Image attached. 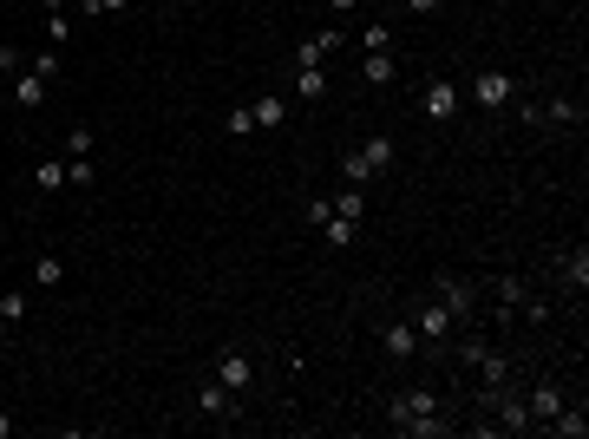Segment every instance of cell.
Wrapping results in <instances>:
<instances>
[{"label": "cell", "mask_w": 589, "mask_h": 439, "mask_svg": "<svg viewBox=\"0 0 589 439\" xmlns=\"http://www.w3.org/2000/svg\"><path fill=\"white\" fill-rule=\"evenodd\" d=\"M386 420H393V433H419V439H445V433H452V420H439V394L432 387L393 394L386 400Z\"/></svg>", "instance_id": "obj_1"}, {"label": "cell", "mask_w": 589, "mask_h": 439, "mask_svg": "<svg viewBox=\"0 0 589 439\" xmlns=\"http://www.w3.org/2000/svg\"><path fill=\"white\" fill-rule=\"evenodd\" d=\"M380 171H393V138H386V131H374L360 151L341 157V184H367V177H380Z\"/></svg>", "instance_id": "obj_2"}, {"label": "cell", "mask_w": 589, "mask_h": 439, "mask_svg": "<svg viewBox=\"0 0 589 439\" xmlns=\"http://www.w3.org/2000/svg\"><path fill=\"white\" fill-rule=\"evenodd\" d=\"M459 367H479V374H485V387H511V361H504L491 341H479V335H465V341H459Z\"/></svg>", "instance_id": "obj_3"}, {"label": "cell", "mask_w": 589, "mask_h": 439, "mask_svg": "<svg viewBox=\"0 0 589 439\" xmlns=\"http://www.w3.org/2000/svg\"><path fill=\"white\" fill-rule=\"evenodd\" d=\"M432 295L445 301V309H452V321H459V328H471V321H479V301H485V289L471 282V276H439V289H432Z\"/></svg>", "instance_id": "obj_4"}, {"label": "cell", "mask_w": 589, "mask_h": 439, "mask_svg": "<svg viewBox=\"0 0 589 439\" xmlns=\"http://www.w3.org/2000/svg\"><path fill=\"white\" fill-rule=\"evenodd\" d=\"M406 321L419 328V341H426V348H445V341L459 335V321H452V309H445L439 295H432V301H419V315H406Z\"/></svg>", "instance_id": "obj_5"}, {"label": "cell", "mask_w": 589, "mask_h": 439, "mask_svg": "<svg viewBox=\"0 0 589 439\" xmlns=\"http://www.w3.org/2000/svg\"><path fill=\"white\" fill-rule=\"evenodd\" d=\"M459 105H465V92H459V79H426V92H419V112H426L432 125H445V119H459Z\"/></svg>", "instance_id": "obj_6"}, {"label": "cell", "mask_w": 589, "mask_h": 439, "mask_svg": "<svg viewBox=\"0 0 589 439\" xmlns=\"http://www.w3.org/2000/svg\"><path fill=\"white\" fill-rule=\"evenodd\" d=\"M196 414H204V420H223V426H230V420H242V394H230V387H223V380L210 374L204 387H196Z\"/></svg>", "instance_id": "obj_7"}, {"label": "cell", "mask_w": 589, "mask_h": 439, "mask_svg": "<svg viewBox=\"0 0 589 439\" xmlns=\"http://www.w3.org/2000/svg\"><path fill=\"white\" fill-rule=\"evenodd\" d=\"M518 99V79L511 72H479V79H471V105H485V112H504V105H511Z\"/></svg>", "instance_id": "obj_8"}, {"label": "cell", "mask_w": 589, "mask_h": 439, "mask_svg": "<svg viewBox=\"0 0 589 439\" xmlns=\"http://www.w3.org/2000/svg\"><path fill=\"white\" fill-rule=\"evenodd\" d=\"M556 282H564V295L583 309V289H589V250L576 243V250H556Z\"/></svg>", "instance_id": "obj_9"}, {"label": "cell", "mask_w": 589, "mask_h": 439, "mask_svg": "<svg viewBox=\"0 0 589 439\" xmlns=\"http://www.w3.org/2000/svg\"><path fill=\"white\" fill-rule=\"evenodd\" d=\"M210 374H216L230 394H249V380H256V367H249V354H242V348H223L216 361H210Z\"/></svg>", "instance_id": "obj_10"}, {"label": "cell", "mask_w": 589, "mask_h": 439, "mask_svg": "<svg viewBox=\"0 0 589 439\" xmlns=\"http://www.w3.org/2000/svg\"><path fill=\"white\" fill-rule=\"evenodd\" d=\"M524 406H530V426H550L570 400H564V387H556V380H537V387L524 394Z\"/></svg>", "instance_id": "obj_11"}, {"label": "cell", "mask_w": 589, "mask_h": 439, "mask_svg": "<svg viewBox=\"0 0 589 439\" xmlns=\"http://www.w3.org/2000/svg\"><path fill=\"white\" fill-rule=\"evenodd\" d=\"M380 348H386V361H413V354H419V328L400 315V321H386L380 328Z\"/></svg>", "instance_id": "obj_12"}, {"label": "cell", "mask_w": 589, "mask_h": 439, "mask_svg": "<svg viewBox=\"0 0 589 439\" xmlns=\"http://www.w3.org/2000/svg\"><path fill=\"white\" fill-rule=\"evenodd\" d=\"M295 99L301 105H321L328 99V72L321 66H295Z\"/></svg>", "instance_id": "obj_13"}, {"label": "cell", "mask_w": 589, "mask_h": 439, "mask_svg": "<svg viewBox=\"0 0 589 439\" xmlns=\"http://www.w3.org/2000/svg\"><path fill=\"white\" fill-rule=\"evenodd\" d=\"M334 216H354V224H367V184H341V197H328Z\"/></svg>", "instance_id": "obj_14"}, {"label": "cell", "mask_w": 589, "mask_h": 439, "mask_svg": "<svg viewBox=\"0 0 589 439\" xmlns=\"http://www.w3.org/2000/svg\"><path fill=\"white\" fill-rule=\"evenodd\" d=\"M360 72H367V86H393V79H400V60H393V52H367Z\"/></svg>", "instance_id": "obj_15"}, {"label": "cell", "mask_w": 589, "mask_h": 439, "mask_svg": "<svg viewBox=\"0 0 589 439\" xmlns=\"http://www.w3.org/2000/svg\"><path fill=\"white\" fill-rule=\"evenodd\" d=\"M46 86H52V79H40L33 66L14 72V105H40V99H46Z\"/></svg>", "instance_id": "obj_16"}, {"label": "cell", "mask_w": 589, "mask_h": 439, "mask_svg": "<svg viewBox=\"0 0 589 439\" xmlns=\"http://www.w3.org/2000/svg\"><path fill=\"white\" fill-rule=\"evenodd\" d=\"M321 236H328V250H354L360 224H354V216H328V224H321Z\"/></svg>", "instance_id": "obj_17"}, {"label": "cell", "mask_w": 589, "mask_h": 439, "mask_svg": "<svg viewBox=\"0 0 589 439\" xmlns=\"http://www.w3.org/2000/svg\"><path fill=\"white\" fill-rule=\"evenodd\" d=\"M249 112H256V125H262V131H282V125H289V99H256Z\"/></svg>", "instance_id": "obj_18"}, {"label": "cell", "mask_w": 589, "mask_h": 439, "mask_svg": "<svg viewBox=\"0 0 589 439\" xmlns=\"http://www.w3.org/2000/svg\"><path fill=\"white\" fill-rule=\"evenodd\" d=\"M537 112H544V125H583V105L576 99H544Z\"/></svg>", "instance_id": "obj_19"}, {"label": "cell", "mask_w": 589, "mask_h": 439, "mask_svg": "<svg viewBox=\"0 0 589 439\" xmlns=\"http://www.w3.org/2000/svg\"><path fill=\"white\" fill-rule=\"evenodd\" d=\"M550 433H556V439H583V433H589V420H583V406H564V414L550 420Z\"/></svg>", "instance_id": "obj_20"}, {"label": "cell", "mask_w": 589, "mask_h": 439, "mask_svg": "<svg viewBox=\"0 0 589 439\" xmlns=\"http://www.w3.org/2000/svg\"><path fill=\"white\" fill-rule=\"evenodd\" d=\"M33 282H40V289H60V282H66V262H60V256H40V262H33Z\"/></svg>", "instance_id": "obj_21"}, {"label": "cell", "mask_w": 589, "mask_h": 439, "mask_svg": "<svg viewBox=\"0 0 589 439\" xmlns=\"http://www.w3.org/2000/svg\"><path fill=\"white\" fill-rule=\"evenodd\" d=\"M33 184L40 190H66V157H46L40 171H33Z\"/></svg>", "instance_id": "obj_22"}, {"label": "cell", "mask_w": 589, "mask_h": 439, "mask_svg": "<svg viewBox=\"0 0 589 439\" xmlns=\"http://www.w3.org/2000/svg\"><path fill=\"white\" fill-rule=\"evenodd\" d=\"M393 46V26L386 20H367V33H360V52H386Z\"/></svg>", "instance_id": "obj_23"}, {"label": "cell", "mask_w": 589, "mask_h": 439, "mask_svg": "<svg viewBox=\"0 0 589 439\" xmlns=\"http://www.w3.org/2000/svg\"><path fill=\"white\" fill-rule=\"evenodd\" d=\"M223 131H230V138H249V131H256V112H249V105H230V119H223Z\"/></svg>", "instance_id": "obj_24"}, {"label": "cell", "mask_w": 589, "mask_h": 439, "mask_svg": "<svg viewBox=\"0 0 589 439\" xmlns=\"http://www.w3.org/2000/svg\"><path fill=\"white\" fill-rule=\"evenodd\" d=\"M66 157H92V125H72L66 131Z\"/></svg>", "instance_id": "obj_25"}, {"label": "cell", "mask_w": 589, "mask_h": 439, "mask_svg": "<svg viewBox=\"0 0 589 439\" xmlns=\"http://www.w3.org/2000/svg\"><path fill=\"white\" fill-rule=\"evenodd\" d=\"M92 177H99V171H92V157H66V184H72V190H86Z\"/></svg>", "instance_id": "obj_26"}, {"label": "cell", "mask_w": 589, "mask_h": 439, "mask_svg": "<svg viewBox=\"0 0 589 439\" xmlns=\"http://www.w3.org/2000/svg\"><path fill=\"white\" fill-rule=\"evenodd\" d=\"M26 66H33L40 79H60V46H46V52H33V60H26Z\"/></svg>", "instance_id": "obj_27"}, {"label": "cell", "mask_w": 589, "mask_h": 439, "mask_svg": "<svg viewBox=\"0 0 589 439\" xmlns=\"http://www.w3.org/2000/svg\"><path fill=\"white\" fill-rule=\"evenodd\" d=\"M46 33H52V46H66V40H72V14H66V7L46 14Z\"/></svg>", "instance_id": "obj_28"}, {"label": "cell", "mask_w": 589, "mask_h": 439, "mask_svg": "<svg viewBox=\"0 0 589 439\" xmlns=\"http://www.w3.org/2000/svg\"><path fill=\"white\" fill-rule=\"evenodd\" d=\"M131 0H79V14H92V20H105V14H125Z\"/></svg>", "instance_id": "obj_29"}, {"label": "cell", "mask_w": 589, "mask_h": 439, "mask_svg": "<svg viewBox=\"0 0 589 439\" xmlns=\"http://www.w3.org/2000/svg\"><path fill=\"white\" fill-rule=\"evenodd\" d=\"M14 72H26V52L20 46H0V79H14Z\"/></svg>", "instance_id": "obj_30"}, {"label": "cell", "mask_w": 589, "mask_h": 439, "mask_svg": "<svg viewBox=\"0 0 589 439\" xmlns=\"http://www.w3.org/2000/svg\"><path fill=\"white\" fill-rule=\"evenodd\" d=\"M0 315L20 321V315H26V295H20V289H7V295H0Z\"/></svg>", "instance_id": "obj_31"}, {"label": "cell", "mask_w": 589, "mask_h": 439, "mask_svg": "<svg viewBox=\"0 0 589 439\" xmlns=\"http://www.w3.org/2000/svg\"><path fill=\"white\" fill-rule=\"evenodd\" d=\"M328 216H334V204H328V197H308V224H315V230H321V224H328Z\"/></svg>", "instance_id": "obj_32"}, {"label": "cell", "mask_w": 589, "mask_h": 439, "mask_svg": "<svg viewBox=\"0 0 589 439\" xmlns=\"http://www.w3.org/2000/svg\"><path fill=\"white\" fill-rule=\"evenodd\" d=\"M400 7H406V14H419V20H426V14H439V7H445V0H400Z\"/></svg>", "instance_id": "obj_33"}, {"label": "cell", "mask_w": 589, "mask_h": 439, "mask_svg": "<svg viewBox=\"0 0 589 439\" xmlns=\"http://www.w3.org/2000/svg\"><path fill=\"white\" fill-rule=\"evenodd\" d=\"M328 7H334V14H354V7H360V0H328Z\"/></svg>", "instance_id": "obj_34"}, {"label": "cell", "mask_w": 589, "mask_h": 439, "mask_svg": "<svg viewBox=\"0 0 589 439\" xmlns=\"http://www.w3.org/2000/svg\"><path fill=\"white\" fill-rule=\"evenodd\" d=\"M7 433H14V420H7V414H0V439H7Z\"/></svg>", "instance_id": "obj_35"}, {"label": "cell", "mask_w": 589, "mask_h": 439, "mask_svg": "<svg viewBox=\"0 0 589 439\" xmlns=\"http://www.w3.org/2000/svg\"><path fill=\"white\" fill-rule=\"evenodd\" d=\"M60 7H66V0H46V14H60Z\"/></svg>", "instance_id": "obj_36"}, {"label": "cell", "mask_w": 589, "mask_h": 439, "mask_svg": "<svg viewBox=\"0 0 589 439\" xmlns=\"http://www.w3.org/2000/svg\"><path fill=\"white\" fill-rule=\"evenodd\" d=\"M7 328H14V321H7V315H0V341H7Z\"/></svg>", "instance_id": "obj_37"}]
</instances>
